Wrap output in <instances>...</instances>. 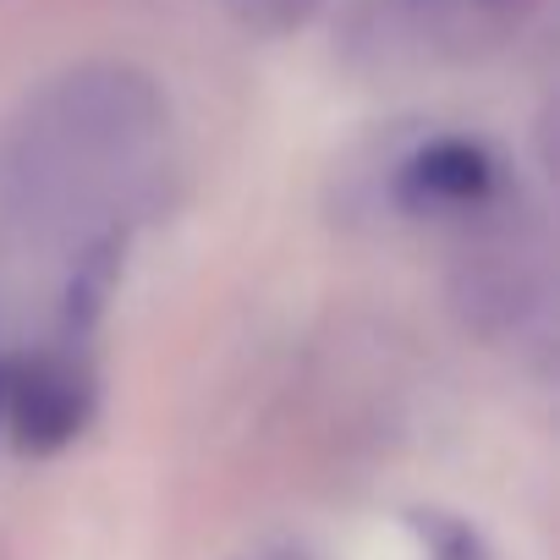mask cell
Instances as JSON below:
<instances>
[{
    "mask_svg": "<svg viewBox=\"0 0 560 560\" xmlns=\"http://www.w3.org/2000/svg\"><path fill=\"white\" fill-rule=\"evenodd\" d=\"M160 138V100L121 67H83L61 78L0 154V192L12 214L50 231L110 203Z\"/></svg>",
    "mask_w": 560,
    "mask_h": 560,
    "instance_id": "1",
    "label": "cell"
},
{
    "mask_svg": "<svg viewBox=\"0 0 560 560\" xmlns=\"http://www.w3.org/2000/svg\"><path fill=\"white\" fill-rule=\"evenodd\" d=\"M83 380L67 369V363H39L28 369L18 385H12V423H18V440L23 445H61L78 434L83 423Z\"/></svg>",
    "mask_w": 560,
    "mask_h": 560,
    "instance_id": "2",
    "label": "cell"
},
{
    "mask_svg": "<svg viewBox=\"0 0 560 560\" xmlns=\"http://www.w3.org/2000/svg\"><path fill=\"white\" fill-rule=\"evenodd\" d=\"M412 18L429 45L467 56L505 34V23L516 18V0H412Z\"/></svg>",
    "mask_w": 560,
    "mask_h": 560,
    "instance_id": "3",
    "label": "cell"
},
{
    "mask_svg": "<svg viewBox=\"0 0 560 560\" xmlns=\"http://www.w3.org/2000/svg\"><path fill=\"white\" fill-rule=\"evenodd\" d=\"M489 182H494V171L472 143H434L407 171V187H412L418 203H456V209L478 203L489 192Z\"/></svg>",
    "mask_w": 560,
    "mask_h": 560,
    "instance_id": "4",
    "label": "cell"
},
{
    "mask_svg": "<svg viewBox=\"0 0 560 560\" xmlns=\"http://www.w3.org/2000/svg\"><path fill=\"white\" fill-rule=\"evenodd\" d=\"M231 7V18L242 23V28H253V34H292V28H303L325 0H225Z\"/></svg>",
    "mask_w": 560,
    "mask_h": 560,
    "instance_id": "5",
    "label": "cell"
},
{
    "mask_svg": "<svg viewBox=\"0 0 560 560\" xmlns=\"http://www.w3.org/2000/svg\"><path fill=\"white\" fill-rule=\"evenodd\" d=\"M418 527H423L429 560H489L483 544H478V533H467V527L451 522V516H418Z\"/></svg>",
    "mask_w": 560,
    "mask_h": 560,
    "instance_id": "6",
    "label": "cell"
}]
</instances>
